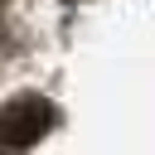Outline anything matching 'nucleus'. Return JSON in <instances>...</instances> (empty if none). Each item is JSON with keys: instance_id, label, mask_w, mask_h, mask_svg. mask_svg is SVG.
<instances>
[{"instance_id": "1", "label": "nucleus", "mask_w": 155, "mask_h": 155, "mask_svg": "<svg viewBox=\"0 0 155 155\" xmlns=\"http://www.w3.org/2000/svg\"><path fill=\"white\" fill-rule=\"evenodd\" d=\"M53 116H58L53 102H44V97H34V92L5 102V107H0V150H29L39 136L53 131Z\"/></svg>"}]
</instances>
